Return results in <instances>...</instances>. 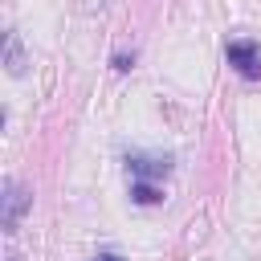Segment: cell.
Instances as JSON below:
<instances>
[{
  "label": "cell",
  "instance_id": "1",
  "mask_svg": "<svg viewBox=\"0 0 261 261\" xmlns=\"http://www.w3.org/2000/svg\"><path fill=\"white\" fill-rule=\"evenodd\" d=\"M224 57H228V65H232L241 77H261V53H257L253 41H228Z\"/></svg>",
  "mask_w": 261,
  "mask_h": 261
},
{
  "label": "cell",
  "instance_id": "3",
  "mask_svg": "<svg viewBox=\"0 0 261 261\" xmlns=\"http://www.w3.org/2000/svg\"><path fill=\"white\" fill-rule=\"evenodd\" d=\"M126 171L135 175V179H163L167 171H171V163L167 159H126Z\"/></svg>",
  "mask_w": 261,
  "mask_h": 261
},
{
  "label": "cell",
  "instance_id": "5",
  "mask_svg": "<svg viewBox=\"0 0 261 261\" xmlns=\"http://www.w3.org/2000/svg\"><path fill=\"white\" fill-rule=\"evenodd\" d=\"M24 69V57H20V41L16 33H8V73H20Z\"/></svg>",
  "mask_w": 261,
  "mask_h": 261
},
{
  "label": "cell",
  "instance_id": "4",
  "mask_svg": "<svg viewBox=\"0 0 261 261\" xmlns=\"http://www.w3.org/2000/svg\"><path fill=\"white\" fill-rule=\"evenodd\" d=\"M130 200H135V204H159L163 192H159L151 179H135V184H130Z\"/></svg>",
  "mask_w": 261,
  "mask_h": 261
},
{
  "label": "cell",
  "instance_id": "6",
  "mask_svg": "<svg viewBox=\"0 0 261 261\" xmlns=\"http://www.w3.org/2000/svg\"><path fill=\"white\" fill-rule=\"evenodd\" d=\"M130 65H135V53H130V57H126V53H118V57H114V69H122V73H126Z\"/></svg>",
  "mask_w": 261,
  "mask_h": 261
},
{
  "label": "cell",
  "instance_id": "7",
  "mask_svg": "<svg viewBox=\"0 0 261 261\" xmlns=\"http://www.w3.org/2000/svg\"><path fill=\"white\" fill-rule=\"evenodd\" d=\"M94 261H122V257H118V253H98Z\"/></svg>",
  "mask_w": 261,
  "mask_h": 261
},
{
  "label": "cell",
  "instance_id": "2",
  "mask_svg": "<svg viewBox=\"0 0 261 261\" xmlns=\"http://www.w3.org/2000/svg\"><path fill=\"white\" fill-rule=\"evenodd\" d=\"M29 204H33V192H29L24 184L8 179V184H4V232H12V228L20 224V216H24Z\"/></svg>",
  "mask_w": 261,
  "mask_h": 261
}]
</instances>
